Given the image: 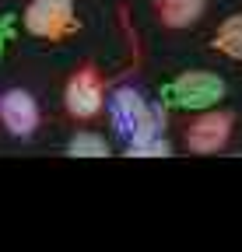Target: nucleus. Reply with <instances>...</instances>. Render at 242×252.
Returning <instances> with one entry per match:
<instances>
[{
	"instance_id": "nucleus-1",
	"label": "nucleus",
	"mask_w": 242,
	"mask_h": 252,
	"mask_svg": "<svg viewBox=\"0 0 242 252\" xmlns=\"http://www.w3.org/2000/svg\"><path fill=\"white\" fill-rule=\"evenodd\" d=\"M109 116L112 126L123 140H137V137H158L165 126V112L158 105H147L144 94L134 88H116L109 98Z\"/></svg>"
},
{
	"instance_id": "nucleus-2",
	"label": "nucleus",
	"mask_w": 242,
	"mask_h": 252,
	"mask_svg": "<svg viewBox=\"0 0 242 252\" xmlns=\"http://www.w3.org/2000/svg\"><path fill=\"white\" fill-rule=\"evenodd\" d=\"M221 98H225V81L210 70H186L175 81H169V88H165V102L175 109H186V112L214 109Z\"/></svg>"
},
{
	"instance_id": "nucleus-3",
	"label": "nucleus",
	"mask_w": 242,
	"mask_h": 252,
	"mask_svg": "<svg viewBox=\"0 0 242 252\" xmlns=\"http://www.w3.org/2000/svg\"><path fill=\"white\" fill-rule=\"evenodd\" d=\"M25 28L28 35L46 39V42H60L77 32V11L74 0H32L25 7Z\"/></svg>"
},
{
	"instance_id": "nucleus-4",
	"label": "nucleus",
	"mask_w": 242,
	"mask_h": 252,
	"mask_svg": "<svg viewBox=\"0 0 242 252\" xmlns=\"http://www.w3.org/2000/svg\"><path fill=\"white\" fill-rule=\"evenodd\" d=\"M64 109L74 119H95L105 109V84L92 63H84L81 70L70 74V81L64 88Z\"/></svg>"
},
{
	"instance_id": "nucleus-5",
	"label": "nucleus",
	"mask_w": 242,
	"mask_h": 252,
	"mask_svg": "<svg viewBox=\"0 0 242 252\" xmlns=\"http://www.w3.org/2000/svg\"><path fill=\"white\" fill-rule=\"evenodd\" d=\"M232 116L228 112H218V109H204L186 130V147L193 154H214L228 144L232 137Z\"/></svg>"
},
{
	"instance_id": "nucleus-6",
	"label": "nucleus",
	"mask_w": 242,
	"mask_h": 252,
	"mask_svg": "<svg viewBox=\"0 0 242 252\" xmlns=\"http://www.w3.org/2000/svg\"><path fill=\"white\" fill-rule=\"evenodd\" d=\"M0 123L7 126L11 137H32L39 126V102L21 88L4 91L0 94Z\"/></svg>"
},
{
	"instance_id": "nucleus-7",
	"label": "nucleus",
	"mask_w": 242,
	"mask_h": 252,
	"mask_svg": "<svg viewBox=\"0 0 242 252\" xmlns=\"http://www.w3.org/2000/svg\"><path fill=\"white\" fill-rule=\"evenodd\" d=\"M207 0H155V18L165 28H190L200 21Z\"/></svg>"
},
{
	"instance_id": "nucleus-8",
	"label": "nucleus",
	"mask_w": 242,
	"mask_h": 252,
	"mask_svg": "<svg viewBox=\"0 0 242 252\" xmlns=\"http://www.w3.org/2000/svg\"><path fill=\"white\" fill-rule=\"evenodd\" d=\"M214 46L221 56H228V60H239L242 63V14H228L221 25H218V32H214Z\"/></svg>"
},
{
	"instance_id": "nucleus-9",
	"label": "nucleus",
	"mask_w": 242,
	"mask_h": 252,
	"mask_svg": "<svg viewBox=\"0 0 242 252\" xmlns=\"http://www.w3.org/2000/svg\"><path fill=\"white\" fill-rule=\"evenodd\" d=\"M67 151H70L74 158H105V154H109V140H105L102 133L81 130V133H74V137H70Z\"/></svg>"
},
{
	"instance_id": "nucleus-10",
	"label": "nucleus",
	"mask_w": 242,
	"mask_h": 252,
	"mask_svg": "<svg viewBox=\"0 0 242 252\" xmlns=\"http://www.w3.org/2000/svg\"><path fill=\"white\" fill-rule=\"evenodd\" d=\"M127 151H130V158H165V154H172V147H169V140L158 133V137H137V140H127Z\"/></svg>"
},
{
	"instance_id": "nucleus-11",
	"label": "nucleus",
	"mask_w": 242,
	"mask_h": 252,
	"mask_svg": "<svg viewBox=\"0 0 242 252\" xmlns=\"http://www.w3.org/2000/svg\"><path fill=\"white\" fill-rule=\"evenodd\" d=\"M0 60H4V39H0Z\"/></svg>"
}]
</instances>
